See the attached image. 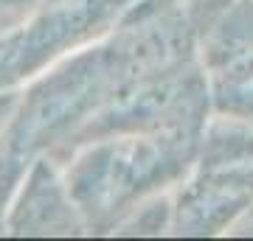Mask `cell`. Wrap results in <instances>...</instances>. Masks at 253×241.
I'll use <instances>...</instances> for the list:
<instances>
[{"mask_svg": "<svg viewBox=\"0 0 253 241\" xmlns=\"http://www.w3.org/2000/svg\"><path fill=\"white\" fill-rule=\"evenodd\" d=\"M248 48L253 51V0H242L231 14H225L211 36L214 62H234L248 54Z\"/></svg>", "mask_w": 253, "mask_h": 241, "instance_id": "277c9868", "label": "cell"}, {"mask_svg": "<svg viewBox=\"0 0 253 241\" xmlns=\"http://www.w3.org/2000/svg\"><path fill=\"white\" fill-rule=\"evenodd\" d=\"M20 233H48L56 227H71V202H65L62 188L54 182L51 171L40 163L28 182L23 202L11 219Z\"/></svg>", "mask_w": 253, "mask_h": 241, "instance_id": "3957f363", "label": "cell"}, {"mask_svg": "<svg viewBox=\"0 0 253 241\" xmlns=\"http://www.w3.org/2000/svg\"><path fill=\"white\" fill-rule=\"evenodd\" d=\"M0 6H17V0H0Z\"/></svg>", "mask_w": 253, "mask_h": 241, "instance_id": "52a82bcc", "label": "cell"}, {"mask_svg": "<svg viewBox=\"0 0 253 241\" xmlns=\"http://www.w3.org/2000/svg\"><path fill=\"white\" fill-rule=\"evenodd\" d=\"M219 202H231V210H242L253 197V135L214 132L208 138L203 171L194 182Z\"/></svg>", "mask_w": 253, "mask_h": 241, "instance_id": "7a4b0ae2", "label": "cell"}, {"mask_svg": "<svg viewBox=\"0 0 253 241\" xmlns=\"http://www.w3.org/2000/svg\"><path fill=\"white\" fill-rule=\"evenodd\" d=\"M191 126H177L158 129L155 138L110 140L90 149L68 174L73 202L93 219L110 216L146 188L174 177L191 157Z\"/></svg>", "mask_w": 253, "mask_h": 241, "instance_id": "6da1fadb", "label": "cell"}, {"mask_svg": "<svg viewBox=\"0 0 253 241\" xmlns=\"http://www.w3.org/2000/svg\"><path fill=\"white\" fill-rule=\"evenodd\" d=\"M217 107L253 124V51L251 56H239L231 68H225L222 79L217 81Z\"/></svg>", "mask_w": 253, "mask_h": 241, "instance_id": "5b68a950", "label": "cell"}, {"mask_svg": "<svg viewBox=\"0 0 253 241\" xmlns=\"http://www.w3.org/2000/svg\"><path fill=\"white\" fill-rule=\"evenodd\" d=\"M9 104H11V99L6 96V99H0V118L6 115V109H9Z\"/></svg>", "mask_w": 253, "mask_h": 241, "instance_id": "8992f818", "label": "cell"}]
</instances>
